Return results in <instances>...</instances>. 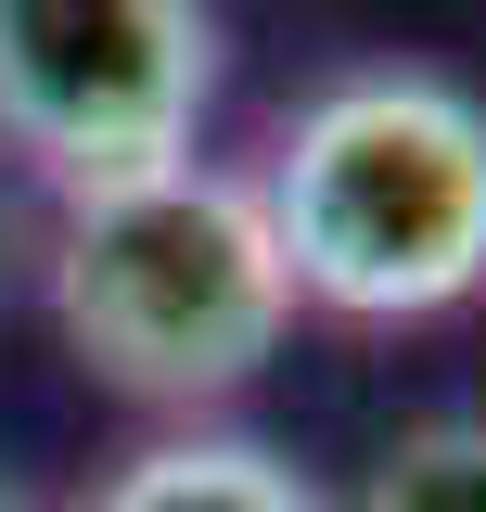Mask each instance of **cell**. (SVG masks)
Masks as SVG:
<instances>
[{"mask_svg":"<svg viewBox=\"0 0 486 512\" xmlns=\"http://www.w3.org/2000/svg\"><path fill=\"white\" fill-rule=\"evenodd\" d=\"M0 512H64L52 487H26V474H0Z\"/></svg>","mask_w":486,"mask_h":512,"instance_id":"cell-6","label":"cell"},{"mask_svg":"<svg viewBox=\"0 0 486 512\" xmlns=\"http://www.w3.org/2000/svg\"><path fill=\"white\" fill-rule=\"evenodd\" d=\"M77 512H346V500L320 474H295L269 436H205V423H180V436H154L141 461H116Z\"/></svg>","mask_w":486,"mask_h":512,"instance_id":"cell-4","label":"cell"},{"mask_svg":"<svg viewBox=\"0 0 486 512\" xmlns=\"http://www.w3.org/2000/svg\"><path fill=\"white\" fill-rule=\"evenodd\" d=\"M52 320L90 384L141 410H218L295 333V282L243 180L154 167L52 218Z\"/></svg>","mask_w":486,"mask_h":512,"instance_id":"cell-2","label":"cell"},{"mask_svg":"<svg viewBox=\"0 0 486 512\" xmlns=\"http://www.w3.org/2000/svg\"><path fill=\"white\" fill-rule=\"evenodd\" d=\"M243 192L282 244L295 308L435 320L486 295V103L423 64H359L307 90Z\"/></svg>","mask_w":486,"mask_h":512,"instance_id":"cell-1","label":"cell"},{"mask_svg":"<svg viewBox=\"0 0 486 512\" xmlns=\"http://www.w3.org/2000/svg\"><path fill=\"white\" fill-rule=\"evenodd\" d=\"M205 103H218L205 0H0V141L64 205L192 167Z\"/></svg>","mask_w":486,"mask_h":512,"instance_id":"cell-3","label":"cell"},{"mask_svg":"<svg viewBox=\"0 0 486 512\" xmlns=\"http://www.w3.org/2000/svg\"><path fill=\"white\" fill-rule=\"evenodd\" d=\"M346 512H486V423H423V436H397Z\"/></svg>","mask_w":486,"mask_h":512,"instance_id":"cell-5","label":"cell"}]
</instances>
